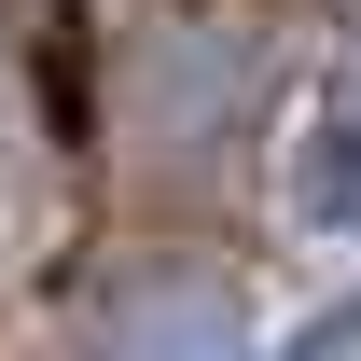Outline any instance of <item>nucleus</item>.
Masks as SVG:
<instances>
[{
  "mask_svg": "<svg viewBox=\"0 0 361 361\" xmlns=\"http://www.w3.org/2000/svg\"><path fill=\"white\" fill-rule=\"evenodd\" d=\"M292 223L306 236H361V28L334 42L306 97V139H292Z\"/></svg>",
  "mask_w": 361,
  "mask_h": 361,
  "instance_id": "nucleus-2",
  "label": "nucleus"
},
{
  "mask_svg": "<svg viewBox=\"0 0 361 361\" xmlns=\"http://www.w3.org/2000/svg\"><path fill=\"white\" fill-rule=\"evenodd\" d=\"M84 361H250V306L195 250H139L84 292Z\"/></svg>",
  "mask_w": 361,
  "mask_h": 361,
  "instance_id": "nucleus-1",
  "label": "nucleus"
}]
</instances>
